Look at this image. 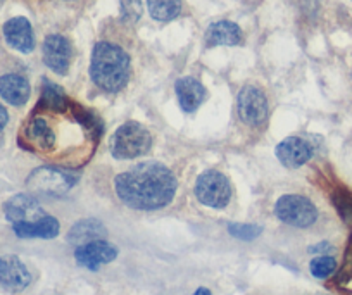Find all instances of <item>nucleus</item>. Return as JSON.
Returning a JSON list of instances; mask_svg holds the SVG:
<instances>
[{
    "label": "nucleus",
    "mask_w": 352,
    "mask_h": 295,
    "mask_svg": "<svg viewBox=\"0 0 352 295\" xmlns=\"http://www.w3.org/2000/svg\"><path fill=\"white\" fill-rule=\"evenodd\" d=\"M175 175L161 162H140L114 179L121 202L138 211H157L166 208L176 193Z\"/></svg>",
    "instance_id": "1"
},
{
    "label": "nucleus",
    "mask_w": 352,
    "mask_h": 295,
    "mask_svg": "<svg viewBox=\"0 0 352 295\" xmlns=\"http://www.w3.org/2000/svg\"><path fill=\"white\" fill-rule=\"evenodd\" d=\"M90 78L100 90L116 94L130 78V57L120 45L99 42L94 47L90 61Z\"/></svg>",
    "instance_id": "2"
},
{
    "label": "nucleus",
    "mask_w": 352,
    "mask_h": 295,
    "mask_svg": "<svg viewBox=\"0 0 352 295\" xmlns=\"http://www.w3.org/2000/svg\"><path fill=\"white\" fill-rule=\"evenodd\" d=\"M152 137L147 128L135 121L121 124L111 138V154L121 161L140 157L148 152Z\"/></svg>",
    "instance_id": "3"
},
{
    "label": "nucleus",
    "mask_w": 352,
    "mask_h": 295,
    "mask_svg": "<svg viewBox=\"0 0 352 295\" xmlns=\"http://www.w3.org/2000/svg\"><path fill=\"white\" fill-rule=\"evenodd\" d=\"M76 183V176L59 166H43L28 176V190L42 195H64Z\"/></svg>",
    "instance_id": "4"
},
{
    "label": "nucleus",
    "mask_w": 352,
    "mask_h": 295,
    "mask_svg": "<svg viewBox=\"0 0 352 295\" xmlns=\"http://www.w3.org/2000/svg\"><path fill=\"white\" fill-rule=\"evenodd\" d=\"M195 195L201 204L212 209H223L232 199V185L223 173L209 169L197 178Z\"/></svg>",
    "instance_id": "5"
},
{
    "label": "nucleus",
    "mask_w": 352,
    "mask_h": 295,
    "mask_svg": "<svg viewBox=\"0 0 352 295\" xmlns=\"http://www.w3.org/2000/svg\"><path fill=\"white\" fill-rule=\"evenodd\" d=\"M276 216L283 223L296 228H307L318 219V209L313 202L302 195H283L275 206Z\"/></svg>",
    "instance_id": "6"
},
{
    "label": "nucleus",
    "mask_w": 352,
    "mask_h": 295,
    "mask_svg": "<svg viewBox=\"0 0 352 295\" xmlns=\"http://www.w3.org/2000/svg\"><path fill=\"white\" fill-rule=\"evenodd\" d=\"M239 116L249 127H259L268 118V100L256 87H243L239 94Z\"/></svg>",
    "instance_id": "7"
},
{
    "label": "nucleus",
    "mask_w": 352,
    "mask_h": 295,
    "mask_svg": "<svg viewBox=\"0 0 352 295\" xmlns=\"http://www.w3.org/2000/svg\"><path fill=\"white\" fill-rule=\"evenodd\" d=\"M118 257L116 245L109 243L107 240H94L85 245L76 247L74 250V259L81 267H87L90 271H97L104 264L113 263Z\"/></svg>",
    "instance_id": "8"
},
{
    "label": "nucleus",
    "mask_w": 352,
    "mask_h": 295,
    "mask_svg": "<svg viewBox=\"0 0 352 295\" xmlns=\"http://www.w3.org/2000/svg\"><path fill=\"white\" fill-rule=\"evenodd\" d=\"M4 215L11 225L33 223L47 216L42 206L32 195H28V193H18L12 199H9L4 206Z\"/></svg>",
    "instance_id": "9"
},
{
    "label": "nucleus",
    "mask_w": 352,
    "mask_h": 295,
    "mask_svg": "<svg viewBox=\"0 0 352 295\" xmlns=\"http://www.w3.org/2000/svg\"><path fill=\"white\" fill-rule=\"evenodd\" d=\"M73 49L66 36L49 35L43 42V63L57 74H66L69 69Z\"/></svg>",
    "instance_id": "10"
},
{
    "label": "nucleus",
    "mask_w": 352,
    "mask_h": 295,
    "mask_svg": "<svg viewBox=\"0 0 352 295\" xmlns=\"http://www.w3.org/2000/svg\"><path fill=\"white\" fill-rule=\"evenodd\" d=\"M30 283H32V273L19 257H0V287L11 292H21Z\"/></svg>",
    "instance_id": "11"
},
{
    "label": "nucleus",
    "mask_w": 352,
    "mask_h": 295,
    "mask_svg": "<svg viewBox=\"0 0 352 295\" xmlns=\"http://www.w3.org/2000/svg\"><path fill=\"white\" fill-rule=\"evenodd\" d=\"M276 157L287 168H300L313 157V147L300 137H289L276 145Z\"/></svg>",
    "instance_id": "12"
},
{
    "label": "nucleus",
    "mask_w": 352,
    "mask_h": 295,
    "mask_svg": "<svg viewBox=\"0 0 352 295\" xmlns=\"http://www.w3.org/2000/svg\"><path fill=\"white\" fill-rule=\"evenodd\" d=\"M4 39L18 52L30 54L35 49V35L30 21L23 16L9 19L4 25Z\"/></svg>",
    "instance_id": "13"
},
{
    "label": "nucleus",
    "mask_w": 352,
    "mask_h": 295,
    "mask_svg": "<svg viewBox=\"0 0 352 295\" xmlns=\"http://www.w3.org/2000/svg\"><path fill=\"white\" fill-rule=\"evenodd\" d=\"M176 97H178V102H180L182 109L185 113H194L201 107V104L204 102L206 98V88L202 87V83L195 78H180L175 85Z\"/></svg>",
    "instance_id": "14"
},
{
    "label": "nucleus",
    "mask_w": 352,
    "mask_h": 295,
    "mask_svg": "<svg viewBox=\"0 0 352 295\" xmlns=\"http://www.w3.org/2000/svg\"><path fill=\"white\" fill-rule=\"evenodd\" d=\"M32 88L28 80L21 74H4L0 76V97L11 106H23L28 102Z\"/></svg>",
    "instance_id": "15"
},
{
    "label": "nucleus",
    "mask_w": 352,
    "mask_h": 295,
    "mask_svg": "<svg viewBox=\"0 0 352 295\" xmlns=\"http://www.w3.org/2000/svg\"><path fill=\"white\" fill-rule=\"evenodd\" d=\"M16 235L19 239H56L59 235V221L52 216L47 215L45 218L38 219L33 223H19V225H12Z\"/></svg>",
    "instance_id": "16"
},
{
    "label": "nucleus",
    "mask_w": 352,
    "mask_h": 295,
    "mask_svg": "<svg viewBox=\"0 0 352 295\" xmlns=\"http://www.w3.org/2000/svg\"><path fill=\"white\" fill-rule=\"evenodd\" d=\"M242 42V30L232 21L212 23L206 32V45H239Z\"/></svg>",
    "instance_id": "17"
},
{
    "label": "nucleus",
    "mask_w": 352,
    "mask_h": 295,
    "mask_svg": "<svg viewBox=\"0 0 352 295\" xmlns=\"http://www.w3.org/2000/svg\"><path fill=\"white\" fill-rule=\"evenodd\" d=\"M107 235V230L99 219H81V221L74 223L73 228L67 233V242L73 245L80 247L94 240H104Z\"/></svg>",
    "instance_id": "18"
},
{
    "label": "nucleus",
    "mask_w": 352,
    "mask_h": 295,
    "mask_svg": "<svg viewBox=\"0 0 352 295\" xmlns=\"http://www.w3.org/2000/svg\"><path fill=\"white\" fill-rule=\"evenodd\" d=\"M69 106V98H67L66 91L56 83L50 81H43L42 97L36 106L35 111H63Z\"/></svg>",
    "instance_id": "19"
},
{
    "label": "nucleus",
    "mask_w": 352,
    "mask_h": 295,
    "mask_svg": "<svg viewBox=\"0 0 352 295\" xmlns=\"http://www.w3.org/2000/svg\"><path fill=\"white\" fill-rule=\"evenodd\" d=\"M148 12L155 21H173L182 12V0H147Z\"/></svg>",
    "instance_id": "20"
},
{
    "label": "nucleus",
    "mask_w": 352,
    "mask_h": 295,
    "mask_svg": "<svg viewBox=\"0 0 352 295\" xmlns=\"http://www.w3.org/2000/svg\"><path fill=\"white\" fill-rule=\"evenodd\" d=\"M311 274L316 278H328L337 270V261L331 256H318L309 264Z\"/></svg>",
    "instance_id": "21"
},
{
    "label": "nucleus",
    "mask_w": 352,
    "mask_h": 295,
    "mask_svg": "<svg viewBox=\"0 0 352 295\" xmlns=\"http://www.w3.org/2000/svg\"><path fill=\"white\" fill-rule=\"evenodd\" d=\"M228 232L230 235H233L235 239L239 240H254L261 235L263 228L257 225H250V223H232L228 225Z\"/></svg>",
    "instance_id": "22"
},
{
    "label": "nucleus",
    "mask_w": 352,
    "mask_h": 295,
    "mask_svg": "<svg viewBox=\"0 0 352 295\" xmlns=\"http://www.w3.org/2000/svg\"><path fill=\"white\" fill-rule=\"evenodd\" d=\"M333 202L345 223L352 225V195H349L347 192H338L333 195Z\"/></svg>",
    "instance_id": "23"
},
{
    "label": "nucleus",
    "mask_w": 352,
    "mask_h": 295,
    "mask_svg": "<svg viewBox=\"0 0 352 295\" xmlns=\"http://www.w3.org/2000/svg\"><path fill=\"white\" fill-rule=\"evenodd\" d=\"M142 11V0H121V14L128 23H137Z\"/></svg>",
    "instance_id": "24"
},
{
    "label": "nucleus",
    "mask_w": 352,
    "mask_h": 295,
    "mask_svg": "<svg viewBox=\"0 0 352 295\" xmlns=\"http://www.w3.org/2000/svg\"><path fill=\"white\" fill-rule=\"evenodd\" d=\"M8 121H9L8 111H6V107L2 106V104H0V131L4 130L6 124H8Z\"/></svg>",
    "instance_id": "25"
},
{
    "label": "nucleus",
    "mask_w": 352,
    "mask_h": 295,
    "mask_svg": "<svg viewBox=\"0 0 352 295\" xmlns=\"http://www.w3.org/2000/svg\"><path fill=\"white\" fill-rule=\"evenodd\" d=\"M331 249V245L328 242H321V243H318V245H313L311 247V252H324V250H330Z\"/></svg>",
    "instance_id": "26"
},
{
    "label": "nucleus",
    "mask_w": 352,
    "mask_h": 295,
    "mask_svg": "<svg viewBox=\"0 0 352 295\" xmlns=\"http://www.w3.org/2000/svg\"><path fill=\"white\" fill-rule=\"evenodd\" d=\"M194 295H212V294H211V290H209V288L201 287V288H197V290H195Z\"/></svg>",
    "instance_id": "27"
},
{
    "label": "nucleus",
    "mask_w": 352,
    "mask_h": 295,
    "mask_svg": "<svg viewBox=\"0 0 352 295\" xmlns=\"http://www.w3.org/2000/svg\"><path fill=\"white\" fill-rule=\"evenodd\" d=\"M351 257H352V245H351Z\"/></svg>",
    "instance_id": "28"
},
{
    "label": "nucleus",
    "mask_w": 352,
    "mask_h": 295,
    "mask_svg": "<svg viewBox=\"0 0 352 295\" xmlns=\"http://www.w3.org/2000/svg\"><path fill=\"white\" fill-rule=\"evenodd\" d=\"M0 4H2V0H0Z\"/></svg>",
    "instance_id": "29"
}]
</instances>
